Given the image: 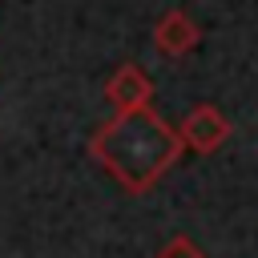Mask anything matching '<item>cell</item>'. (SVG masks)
Instances as JSON below:
<instances>
[{"mask_svg":"<svg viewBox=\"0 0 258 258\" xmlns=\"http://www.w3.org/2000/svg\"><path fill=\"white\" fill-rule=\"evenodd\" d=\"M181 153H185L181 133L149 105L129 109V113H113L89 137V157L125 194H149L181 161Z\"/></svg>","mask_w":258,"mask_h":258,"instance_id":"cell-1","label":"cell"},{"mask_svg":"<svg viewBox=\"0 0 258 258\" xmlns=\"http://www.w3.org/2000/svg\"><path fill=\"white\" fill-rule=\"evenodd\" d=\"M177 133H181L185 149H194V153H214V149L226 145V137H230L234 129H230V121H226L222 109H214V105H194V109L181 117Z\"/></svg>","mask_w":258,"mask_h":258,"instance_id":"cell-2","label":"cell"},{"mask_svg":"<svg viewBox=\"0 0 258 258\" xmlns=\"http://www.w3.org/2000/svg\"><path fill=\"white\" fill-rule=\"evenodd\" d=\"M105 97L113 105V113H129V109H145L153 97V81L137 69V64H121L109 81H105Z\"/></svg>","mask_w":258,"mask_h":258,"instance_id":"cell-3","label":"cell"},{"mask_svg":"<svg viewBox=\"0 0 258 258\" xmlns=\"http://www.w3.org/2000/svg\"><path fill=\"white\" fill-rule=\"evenodd\" d=\"M198 40H202V28H198L181 8H169V12L153 24V44H157V52H165V56H185V52L198 48Z\"/></svg>","mask_w":258,"mask_h":258,"instance_id":"cell-4","label":"cell"},{"mask_svg":"<svg viewBox=\"0 0 258 258\" xmlns=\"http://www.w3.org/2000/svg\"><path fill=\"white\" fill-rule=\"evenodd\" d=\"M157 258H206V254H202L198 242H189L185 234H177V238H169V242L157 250Z\"/></svg>","mask_w":258,"mask_h":258,"instance_id":"cell-5","label":"cell"}]
</instances>
